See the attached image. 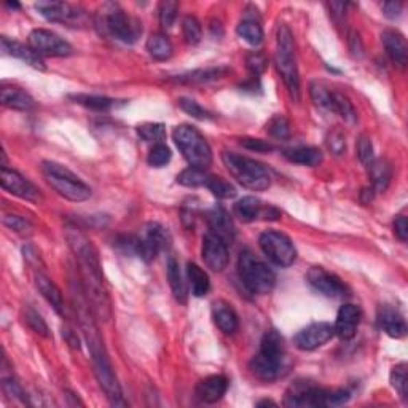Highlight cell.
<instances>
[{"label":"cell","instance_id":"obj_1","mask_svg":"<svg viewBox=\"0 0 408 408\" xmlns=\"http://www.w3.org/2000/svg\"><path fill=\"white\" fill-rule=\"evenodd\" d=\"M64 235H66L69 248L77 259L80 283L91 311L96 319L107 322L112 317V302L96 245L77 225H66Z\"/></svg>","mask_w":408,"mask_h":408},{"label":"cell","instance_id":"obj_2","mask_svg":"<svg viewBox=\"0 0 408 408\" xmlns=\"http://www.w3.org/2000/svg\"><path fill=\"white\" fill-rule=\"evenodd\" d=\"M72 297L73 304H75V311L80 324L83 338H85L88 350L91 354L93 368H95V375L97 378V383L106 392V397L114 407H126V402L123 399L121 386L118 383V378L115 375L114 367H112L109 352L106 350L104 340H102L99 327H97L96 316L93 314L90 303H88L85 291H83L82 283H77V287H72Z\"/></svg>","mask_w":408,"mask_h":408},{"label":"cell","instance_id":"obj_3","mask_svg":"<svg viewBox=\"0 0 408 408\" xmlns=\"http://www.w3.org/2000/svg\"><path fill=\"white\" fill-rule=\"evenodd\" d=\"M284 340L276 331H268L263 335L260 351L249 363L250 372L260 381H273L281 373L284 362Z\"/></svg>","mask_w":408,"mask_h":408},{"label":"cell","instance_id":"obj_4","mask_svg":"<svg viewBox=\"0 0 408 408\" xmlns=\"http://www.w3.org/2000/svg\"><path fill=\"white\" fill-rule=\"evenodd\" d=\"M222 161L241 185L254 191L267 190L272 185V177L263 165L235 152H224Z\"/></svg>","mask_w":408,"mask_h":408},{"label":"cell","instance_id":"obj_5","mask_svg":"<svg viewBox=\"0 0 408 408\" xmlns=\"http://www.w3.org/2000/svg\"><path fill=\"white\" fill-rule=\"evenodd\" d=\"M276 67L281 73L284 85L293 101L300 99V77L297 59H295V43L292 31L286 24L278 27V43H276Z\"/></svg>","mask_w":408,"mask_h":408},{"label":"cell","instance_id":"obj_6","mask_svg":"<svg viewBox=\"0 0 408 408\" xmlns=\"http://www.w3.org/2000/svg\"><path fill=\"white\" fill-rule=\"evenodd\" d=\"M42 173L45 176L48 185L62 198L80 203V201H86L91 196L90 187L78 179L66 166L55 163V161H43Z\"/></svg>","mask_w":408,"mask_h":408},{"label":"cell","instance_id":"obj_7","mask_svg":"<svg viewBox=\"0 0 408 408\" xmlns=\"http://www.w3.org/2000/svg\"><path fill=\"white\" fill-rule=\"evenodd\" d=\"M173 139L190 166L206 169L213 163V150L196 128L189 125L177 126L173 132Z\"/></svg>","mask_w":408,"mask_h":408},{"label":"cell","instance_id":"obj_8","mask_svg":"<svg viewBox=\"0 0 408 408\" xmlns=\"http://www.w3.org/2000/svg\"><path fill=\"white\" fill-rule=\"evenodd\" d=\"M238 268L241 281L250 293L265 295L273 291L274 284H276L273 269L259 257H255L252 252L249 250L241 252Z\"/></svg>","mask_w":408,"mask_h":408},{"label":"cell","instance_id":"obj_9","mask_svg":"<svg viewBox=\"0 0 408 408\" xmlns=\"http://www.w3.org/2000/svg\"><path fill=\"white\" fill-rule=\"evenodd\" d=\"M99 24L109 36L123 43H134L142 34L139 19L130 16L115 3H107L102 7Z\"/></svg>","mask_w":408,"mask_h":408},{"label":"cell","instance_id":"obj_10","mask_svg":"<svg viewBox=\"0 0 408 408\" xmlns=\"http://www.w3.org/2000/svg\"><path fill=\"white\" fill-rule=\"evenodd\" d=\"M168 233L160 224L150 222L144 225L141 233L132 236V252L145 262H152L168 245Z\"/></svg>","mask_w":408,"mask_h":408},{"label":"cell","instance_id":"obj_11","mask_svg":"<svg viewBox=\"0 0 408 408\" xmlns=\"http://www.w3.org/2000/svg\"><path fill=\"white\" fill-rule=\"evenodd\" d=\"M260 249L278 267H291L297 259V249L289 236L268 230L260 235Z\"/></svg>","mask_w":408,"mask_h":408},{"label":"cell","instance_id":"obj_12","mask_svg":"<svg viewBox=\"0 0 408 408\" xmlns=\"http://www.w3.org/2000/svg\"><path fill=\"white\" fill-rule=\"evenodd\" d=\"M29 47L37 53L38 56L51 58H66L72 55V47L58 36V34L48 31V29H34L29 34Z\"/></svg>","mask_w":408,"mask_h":408},{"label":"cell","instance_id":"obj_13","mask_svg":"<svg viewBox=\"0 0 408 408\" xmlns=\"http://www.w3.org/2000/svg\"><path fill=\"white\" fill-rule=\"evenodd\" d=\"M327 389H322L309 381H295L284 397V405L291 408L326 407Z\"/></svg>","mask_w":408,"mask_h":408},{"label":"cell","instance_id":"obj_14","mask_svg":"<svg viewBox=\"0 0 408 408\" xmlns=\"http://www.w3.org/2000/svg\"><path fill=\"white\" fill-rule=\"evenodd\" d=\"M36 8L47 21L61 23L67 26H75L85 21V12L78 7L67 2H58V0H42L36 3Z\"/></svg>","mask_w":408,"mask_h":408},{"label":"cell","instance_id":"obj_15","mask_svg":"<svg viewBox=\"0 0 408 408\" xmlns=\"http://www.w3.org/2000/svg\"><path fill=\"white\" fill-rule=\"evenodd\" d=\"M0 182H2L3 190H7L8 193H12L18 198L31 201V203H42L43 196L40 190L32 184L31 180L21 176L18 171L10 169L7 166H2L0 171Z\"/></svg>","mask_w":408,"mask_h":408},{"label":"cell","instance_id":"obj_16","mask_svg":"<svg viewBox=\"0 0 408 408\" xmlns=\"http://www.w3.org/2000/svg\"><path fill=\"white\" fill-rule=\"evenodd\" d=\"M308 283L314 291L331 298H340L348 293V287L337 274L327 272L322 267H313L308 272Z\"/></svg>","mask_w":408,"mask_h":408},{"label":"cell","instance_id":"obj_17","mask_svg":"<svg viewBox=\"0 0 408 408\" xmlns=\"http://www.w3.org/2000/svg\"><path fill=\"white\" fill-rule=\"evenodd\" d=\"M335 335V331L327 322H314L300 331L293 338L295 346L302 351H314L326 345Z\"/></svg>","mask_w":408,"mask_h":408},{"label":"cell","instance_id":"obj_18","mask_svg":"<svg viewBox=\"0 0 408 408\" xmlns=\"http://www.w3.org/2000/svg\"><path fill=\"white\" fill-rule=\"evenodd\" d=\"M203 260L213 272H224L228 265V244L219 236L208 233L203 238Z\"/></svg>","mask_w":408,"mask_h":408},{"label":"cell","instance_id":"obj_19","mask_svg":"<svg viewBox=\"0 0 408 408\" xmlns=\"http://www.w3.org/2000/svg\"><path fill=\"white\" fill-rule=\"evenodd\" d=\"M235 214L243 222H254L257 219L265 220H276L279 213L272 206H265L262 201L254 198V196H245L235 204Z\"/></svg>","mask_w":408,"mask_h":408},{"label":"cell","instance_id":"obj_20","mask_svg":"<svg viewBox=\"0 0 408 408\" xmlns=\"http://www.w3.org/2000/svg\"><path fill=\"white\" fill-rule=\"evenodd\" d=\"M359 322H361V309L356 304H345L337 314L335 327H333L335 335L341 340H351L356 335Z\"/></svg>","mask_w":408,"mask_h":408},{"label":"cell","instance_id":"obj_21","mask_svg":"<svg viewBox=\"0 0 408 408\" xmlns=\"http://www.w3.org/2000/svg\"><path fill=\"white\" fill-rule=\"evenodd\" d=\"M381 42L385 45V50L391 61L396 66L405 67L408 62V47L405 37L400 32L387 29V31L381 34Z\"/></svg>","mask_w":408,"mask_h":408},{"label":"cell","instance_id":"obj_22","mask_svg":"<svg viewBox=\"0 0 408 408\" xmlns=\"http://www.w3.org/2000/svg\"><path fill=\"white\" fill-rule=\"evenodd\" d=\"M228 389V380L224 375H213L204 378L196 386V396L206 404H215L225 396Z\"/></svg>","mask_w":408,"mask_h":408},{"label":"cell","instance_id":"obj_23","mask_svg":"<svg viewBox=\"0 0 408 408\" xmlns=\"http://www.w3.org/2000/svg\"><path fill=\"white\" fill-rule=\"evenodd\" d=\"M208 224L211 228L209 233L219 236L227 244H232V241L235 239V227L227 211L220 206H215L208 213Z\"/></svg>","mask_w":408,"mask_h":408},{"label":"cell","instance_id":"obj_24","mask_svg":"<svg viewBox=\"0 0 408 408\" xmlns=\"http://www.w3.org/2000/svg\"><path fill=\"white\" fill-rule=\"evenodd\" d=\"M2 51L8 56L21 59V61L29 64V66H32L34 69L45 71V64L42 61V56H38L31 47L23 45V43L19 42L10 40L8 37H2Z\"/></svg>","mask_w":408,"mask_h":408},{"label":"cell","instance_id":"obj_25","mask_svg":"<svg viewBox=\"0 0 408 408\" xmlns=\"http://www.w3.org/2000/svg\"><path fill=\"white\" fill-rule=\"evenodd\" d=\"M0 102L14 110H31L36 104L27 91L13 85H3L0 88Z\"/></svg>","mask_w":408,"mask_h":408},{"label":"cell","instance_id":"obj_26","mask_svg":"<svg viewBox=\"0 0 408 408\" xmlns=\"http://www.w3.org/2000/svg\"><path fill=\"white\" fill-rule=\"evenodd\" d=\"M34 279H36V286L38 289V292H40L43 295V298L51 304L53 309L62 316L66 307H64V298L61 291H59V287L47 276V274L43 273H36Z\"/></svg>","mask_w":408,"mask_h":408},{"label":"cell","instance_id":"obj_27","mask_svg":"<svg viewBox=\"0 0 408 408\" xmlns=\"http://www.w3.org/2000/svg\"><path fill=\"white\" fill-rule=\"evenodd\" d=\"M213 317L215 326H217L224 333H235L239 327L238 314L235 313L232 304L225 302H215L213 304Z\"/></svg>","mask_w":408,"mask_h":408},{"label":"cell","instance_id":"obj_28","mask_svg":"<svg viewBox=\"0 0 408 408\" xmlns=\"http://www.w3.org/2000/svg\"><path fill=\"white\" fill-rule=\"evenodd\" d=\"M378 322H380V327L383 331L392 338H402L407 333V324L404 317L392 308L380 309Z\"/></svg>","mask_w":408,"mask_h":408},{"label":"cell","instance_id":"obj_29","mask_svg":"<svg viewBox=\"0 0 408 408\" xmlns=\"http://www.w3.org/2000/svg\"><path fill=\"white\" fill-rule=\"evenodd\" d=\"M368 168V177H370L373 189L376 191H385L391 184L392 168L386 160H373Z\"/></svg>","mask_w":408,"mask_h":408},{"label":"cell","instance_id":"obj_30","mask_svg":"<svg viewBox=\"0 0 408 408\" xmlns=\"http://www.w3.org/2000/svg\"><path fill=\"white\" fill-rule=\"evenodd\" d=\"M284 156L292 163L303 166H317L322 161L321 150L316 147H293L284 152Z\"/></svg>","mask_w":408,"mask_h":408},{"label":"cell","instance_id":"obj_31","mask_svg":"<svg viewBox=\"0 0 408 408\" xmlns=\"http://www.w3.org/2000/svg\"><path fill=\"white\" fill-rule=\"evenodd\" d=\"M187 278H189L191 292L195 297H204L211 289V281L208 273L196 263L187 265Z\"/></svg>","mask_w":408,"mask_h":408},{"label":"cell","instance_id":"obj_32","mask_svg":"<svg viewBox=\"0 0 408 408\" xmlns=\"http://www.w3.org/2000/svg\"><path fill=\"white\" fill-rule=\"evenodd\" d=\"M173 43L163 34H154L149 40H147V51L152 58L158 59V61H166L173 56Z\"/></svg>","mask_w":408,"mask_h":408},{"label":"cell","instance_id":"obj_33","mask_svg":"<svg viewBox=\"0 0 408 408\" xmlns=\"http://www.w3.org/2000/svg\"><path fill=\"white\" fill-rule=\"evenodd\" d=\"M238 31V36L245 40L250 45H260L263 40V29L260 26V23L254 18H248L245 16L243 21L238 24L236 27Z\"/></svg>","mask_w":408,"mask_h":408},{"label":"cell","instance_id":"obj_34","mask_svg":"<svg viewBox=\"0 0 408 408\" xmlns=\"http://www.w3.org/2000/svg\"><path fill=\"white\" fill-rule=\"evenodd\" d=\"M72 101H75L77 104H80L86 109L97 110V112H106L117 107V99H112V97L106 96H95V95H72Z\"/></svg>","mask_w":408,"mask_h":408},{"label":"cell","instance_id":"obj_35","mask_svg":"<svg viewBox=\"0 0 408 408\" xmlns=\"http://www.w3.org/2000/svg\"><path fill=\"white\" fill-rule=\"evenodd\" d=\"M332 112H337L343 120H345L348 125H354L357 121V112L354 109L352 102L348 99L345 95L341 93L333 91L332 93V106H331Z\"/></svg>","mask_w":408,"mask_h":408},{"label":"cell","instance_id":"obj_36","mask_svg":"<svg viewBox=\"0 0 408 408\" xmlns=\"http://www.w3.org/2000/svg\"><path fill=\"white\" fill-rule=\"evenodd\" d=\"M168 279H169V286H171V289H173L174 297L179 300V302L185 303L187 287H185L184 279H182L179 263H177L176 259H173V257H169V260H168Z\"/></svg>","mask_w":408,"mask_h":408},{"label":"cell","instance_id":"obj_37","mask_svg":"<svg viewBox=\"0 0 408 408\" xmlns=\"http://www.w3.org/2000/svg\"><path fill=\"white\" fill-rule=\"evenodd\" d=\"M206 189H208L214 196H217L220 200H230L236 196V189L230 184L228 180H225L224 177L219 176H209L206 180Z\"/></svg>","mask_w":408,"mask_h":408},{"label":"cell","instance_id":"obj_38","mask_svg":"<svg viewBox=\"0 0 408 408\" xmlns=\"http://www.w3.org/2000/svg\"><path fill=\"white\" fill-rule=\"evenodd\" d=\"M137 136L144 142L152 144H163L166 139V128L161 123H144L137 126Z\"/></svg>","mask_w":408,"mask_h":408},{"label":"cell","instance_id":"obj_39","mask_svg":"<svg viewBox=\"0 0 408 408\" xmlns=\"http://www.w3.org/2000/svg\"><path fill=\"white\" fill-rule=\"evenodd\" d=\"M225 72L227 71H225L224 67L200 69V71H193L190 73H185V75L177 77L176 80L180 83H204V82H211V80H215V78L222 77Z\"/></svg>","mask_w":408,"mask_h":408},{"label":"cell","instance_id":"obj_40","mask_svg":"<svg viewBox=\"0 0 408 408\" xmlns=\"http://www.w3.org/2000/svg\"><path fill=\"white\" fill-rule=\"evenodd\" d=\"M208 177H209V174L206 173L204 169L193 168V166H190V168L184 169L179 176H177V184L196 189V187H204Z\"/></svg>","mask_w":408,"mask_h":408},{"label":"cell","instance_id":"obj_41","mask_svg":"<svg viewBox=\"0 0 408 408\" xmlns=\"http://www.w3.org/2000/svg\"><path fill=\"white\" fill-rule=\"evenodd\" d=\"M182 34H184L185 42L189 43V45H196V43H200L203 31H201V24L198 19L191 16V14L182 19Z\"/></svg>","mask_w":408,"mask_h":408},{"label":"cell","instance_id":"obj_42","mask_svg":"<svg viewBox=\"0 0 408 408\" xmlns=\"http://www.w3.org/2000/svg\"><path fill=\"white\" fill-rule=\"evenodd\" d=\"M391 385L399 392L402 399H407L408 394V375H407V363H399L392 368L391 372Z\"/></svg>","mask_w":408,"mask_h":408},{"label":"cell","instance_id":"obj_43","mask_svg":"<svg viewBox=\"0 0 408 408\" xmlns=\"http://www.w3.org/2000/svg\"><path fill=\"white\" fill-rule=\"evenodd\" d=\"M332 93L333 91L328 90L326 85H322V83H317V82L311 83V86H309V95H311V99L314 104L328 110H331V106H332Z\"/></svg>","mask_w":408,"mask_h":408},{"label":"cell","instance_id":"obj_44","mask_svg":"<svg viewBox=\"0 0 408 408\" xmlns=\"http://www.w3.org/2000/svg\"><path fill=\"white\" fill-rule=\"evenodd\" d=\"M24 321H26L29 328H32V331L36 332L37 335L45 337V338H50L51 337L50 328H48L47 322L43 321V317L36 311V309L27 308L26 313H24Z\"/></svg>","mask_w":408,"mask_h":408},{"label":"cell","instance_id":"obj_45","mask_svg":"<svg viewBox=\"0 0 408 408\" xmlns=\"http://www.w3.org/2000/svg\"><path fill=\"white\" fill-rule=\"evenodd\" d=\"M268 134L274 137V139H287L289 134H291V126H289V121L286 117L283 115H274L272 120L268 121L267 125Z\"/></svg>","mask_w":408,"mask_h":408},{"label":"cell","instance_id":"obj_46","mask_svg":"<svg viewBox=\"0 0 408 408\" xmlns=\"http://www.w3.org/2000/svg\"><path fill=\"white\" fill-rule=\"evenodd\" d=\"M177 12H179V3L173 2V0H165L160 3L158 7V16L160 23L165 29L173 27V24L177 19Z\"/></svg>","mask_w":408,"mask_h":408},{"label":"cell","instance_id":"obj_47","mask_svg":"<svg viewBox=\"0 0 408 408\" xmlns=\"http://www.w3.org/2000/svg\"><path fill=\"white\" fill-rule=\"evenodd\" d=\"M147 161H149V165L154 166V168H163L165 165H168L171 161L169 147L165 144H155L152 147Z\"/></svg>","mask_w":408,"mask_h":408},{"label":"cell","instance_id":"obj_48","mask_svg":"<svg viewBox=\"0 0 408 408\" xmlns=\"http://www.w3.org/2000/svg\"><path fill=\"white\" fill-rule=\"evenodd\" d=\"M179 107L185 114H189L193 118H198V120H211V118H213L211 112L206 110L204 107H201L196 101L189 99V97H180Z\"/></svg>","mask_w":408,"mask_h":408},{"label":"cell","instance_id":"obj_49","mask_svg":"<svg viewBox=\"0 0 408 408\" xmlns=\"http://www.w3.org/2000/svg\"><path fill=\"white\" fill-rule=\"evenodd\" d=\"M245 66L250 71L252 75H260L267 71L268 67V58L262 51H250L248 56H245Z\"/></svg>","mask_w":408,"mask_h":408},{"label":"cell","instance_id":"obj_50","mask_svg":"<svg viewBox=\"0 0 408 408\" xmlns=\"http://www.w3.org/2000/svg\"><path fill=\"white\" fill-rule=\"evenodd\" d=\"M357 156L361 160L362 165L368 166L375 160V155H373V145L370 137L361 136L357 141Z\"/></svg>","mask_w":408,"mask_h":408},{"label":"cell","instance_id":"obj_51","mask_svg":"<svg viewBox=\"0 0 408 408\" xmlns=\"http://www.w3.org/2000/svg\"><path fill=\"white\" fill-rule=\"evenodd\" d=\"M3 225L5 227H8L10 230H13V232L21 233V235L31 233L32 230V225L29 224L26 219L19 217V215H3Z\"/></svg>","mask_w":408,"mask_h":408},{"label":"cell","instance_id":"obj_52","mask_svg":"<svg viewBox=\"0 0 408 408\" xmlns=\"http://www.w3.org/2000/svg\"><path fill=\"white\" fill-rule=\"evenodd\" d=\"M2 387H3L5 394H7L8 397H12V399L26 400V394H24L23 387L18 385L16 380H14L13 376H3L2 378Z\"/></svg>","mask_w":408,"mask_h":408},{"label":"cell","instance_id":"obj_53","mask_svg":"<svg viewBox=\"0 0 408 408\" xmlns=\"http://www.w3.org/2000/svg\"><path fill=\"white\" fill-rule=\"evenodd\" d=\"M327 147L332 154L335 155H341L346 149V142H345V136L341 134L340 131H333L328 134L327 137Z\"/></svg>","mask_w":408,"mask_h":408},{"label":"cell","instance_id":"obj_54","mask_svg":"<svg viewBox=\"0 0 408 408\" xmlns=\"http://www.w3.org/2000/svg\"><path fill=\"white\" fill-rule=\"evenodd\" d=\"M241 145L245 147L249 150H255V152H272L274 150V145L268 141H262V139H250V137H245V139H241Z\"/></svg>","mask_w":408,"mask_h":408},{"label":"cell","instance_id":"obj_55","mask_svg":"<svg viewBox=\"0 0 408 408\" xmlns=\"http://www.w3.org/2000/svg\"><path fill=\"white\" fill-rule=\"evenodd\" d=\"M350 400V392L345 389L327 391L326 394V405H343Z\"/></svg>","mask_w":408,"mask_h":408},{"label":"cell","instance_id":"obj_56","mask_svg":"<svg viewBox=\"0 0 408 408\" xmlns=\"http://www.w3.org/2000/svg\"><path fill=\"white\" fill-rule=\"evenodd\" d=\"M394 233L402 243H405L408 239V220L405 215H399L394 222Z\"/></svg>","mask_w":408,"mask_h":408},{"label":"cell","instance_id":"obj_57","mask_svg":"<svg viewBox=\"0 0 408 408\" xmlns=\"http://www.w3.org/2000/svg\"><path fill=\"white\" fill-rule=\"evenodd\" d=\"M381 8H383V13H385L386 18L396 19L400 16L402 8H404V3L402 2H385Z\"/></svg>","mask_w":408,"mask_h":408},{"label":"cell","instance_id":"obj_58","mask_svg":"<svg viewBox=\"0 0 408 408\" xmlns=\"http://www.w3.org/2000/svg\"><path fill=\"white\" fill-rule=\"evenodd\" d=\"M62 335H66V338H67V343L69 345H71L72 348H80V345H78V338H77V335L75 333H73L71 328H64V332H62Z\"/></svg>","mask_w":408,"mask_h":408},{"label":"cell","instance_id":"obj_59","mask_svg":"<svg viewBox=\"0 0 408 408\" xmlns=\"http://www.w3.org/2000/svg\"><path fill=\"white\" fill-rule=\"evenodd\" d=\"M268 405L274 407L276 404H274V402H272V400H262V402H259V404H257V407H268Z\"/></svg>","mask_w":408,"mask_h":408}]
</instances>
